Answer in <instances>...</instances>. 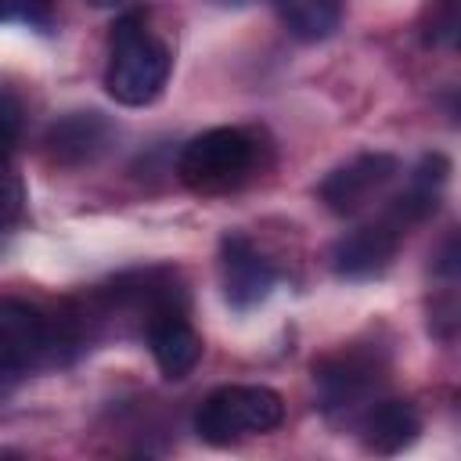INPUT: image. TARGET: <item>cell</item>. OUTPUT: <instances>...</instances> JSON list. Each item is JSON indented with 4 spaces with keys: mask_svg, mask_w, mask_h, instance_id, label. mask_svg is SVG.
Returning a JSON list of instances; mask_svg holds the SVG:
<instances>
[{
    "mask_svg": "<svg viewBox=\"0 0 461 461\" xmlns=\"http://www.w3.org/2000/svg\"><path fill=\"white\" fill-rule=\"evenodd\" d=\"M54 328L50 321L22 303V299H0V375H25L32 371L47 353H54Z\"/></svg>",
    "mask_w": 461,
    "mask_h": 461,
    "instance_id": "obj_6",
    "label": "cell"
},
{
    "mask_svg": "<svg viewBox=\"0 0 461 461\" xmlns=\"http://www.w3.org/2000/svg\"><path fill=\"white\" fill-rule=\"evenodd\" d=\"M274 11L288 36L303 43H321L339 29L342 0H274Z\"/></svg>",
    "mask_w": 461,
    "mask_h": 461,
    "instance_id": "obj_12",
    "label": "cell"
},
{
    "mask_svg": "<svg viewBox=\"0 0 461 461\" xmlns=\"http://www.w3.org/2000/svg\"><path fill=\"white\" fill-rule=\"evenodd\" d=\"M220 285H223V299L245 313L270 295L274 267L259 256V249L245 234H227L220 241Z\"/></svg>",
    "mask_w": 461,
    "mask_h": 461,
    "instance_id": "obj_7",
    "label": "cell"
},
{
    "mask_svg": "<svg viewBox=\"0 0 461 461\" xmlns=\"http://www.w3.org/2000/svg\"><path fill=\"white\" fill-rule=\"evenodd\" d=\"M86 4H94V7H112V4H119V0H86Z\"/></svg>",
    "mask_w": 461,
    "mask_h": 461,
    "instance_id": "obj_16",
    "label": "cell"
},
{
    "mask_svg": "<svg viewBox=\"0 0 461 461\" xmlns=\"http://www.w3.org/2000/svg\"><path fill=\"white\" fill-rule=\"evenodd\" d=\"M252 162H256V144L249 140V133L216 126L184 144L176 173L194 194H223L249 176Z\"/></svg>",
    "mask_w": 461,
    "mask_h": 461,
    "instance_id": "obj_3",
    "label": "cell"
},
{
    "mask_svg": "<svg viewBox=\"0 0 461 461\" xmlns=\"http://www.w3.org/2000/svg\"><path fill=\"white\" fill-rule=\"evenodd\" d=\"M4 166H7V155H0V169H4Z\"/></svg>",
    "mask_w": 461,
    "mask_h": 461,
    "instance_id": "obj_17",
    "label": "cell"
},
{
    "mask_svg": "<svg viewBox=\"0 0 461 461\" xmlns=\"http://www.w3.org/2000/svg\"><path fill=\"white\" fill-rule=\"evenodd\" d=\"M148 342L158 371L166 378H184L202 357V335L184 321L180 310H162L148 321Z\"/></svg>",
    "mask_w": 461,
    "mask_h": 461,
    "instance_id": "obj_10",
    "label": "cell"
},
{
    "mask_svg": "<svg viewBox=\"0 0 461 461\" xmlns=\"http://www.w3.org/2000/svg\"><path fill=\"white\" fill-rule=\"evenodd\" d=\"M22 115H25L22 101L11 90L0 86V155H7V158H11V151L22 137Z\"/></svg>",
    "mask_w": 461,
    "mask_h": 461,
    "instance_id": "obj_13",
    "label": "cell"
},
{
    "mask_svg": "<svg viewBox=\"0 0 461 461\" xmlns=\"http://www.w3.org/2000/svg\"><path fill=\"white\" fill-rule=\"evenodd\" d=\"M285 418V400L267 385H223L205 396L194 414V429L212 447H230L249 436L277 429Z\"/></svg>",
    "mask_w": 461,
    "mask_h": 461,
    "instance_id": "obj_2",
    "label": "cell"
},
{
    "mask_svg": "<svg viewBox=\"0 0 461 461\" xmlns=\"http://www.w3.org/2000/svg\"><path fill=\"white\" fill-rule=\"evenodd\" d=\"M400 173V162L385 151H364L357 158H349L346 166H339L335 173L324 176L321 184V202L335 212V216H357L360 209H367Z\"/></svg>",
    "mask_w": 461,
    "mask_h": 461,
    "instance_id": "obj_4",
    "label": "cell"
},
{
    "mask_svg": "<svg viewBox=\"0 0 461 461\" xmlns=\"http://www.w3.org/2000/svg\"><path fill=\"white\" fill-rule=\"evenodd\" d=\"M169 79V50L162 40L148 32L140 14H126L112 25V58L104 68L108 94L126 104L140 108L151 104Z\"/></svg>",
    "mask_w": 461,
    "mask_h": 461,
    "instance_id": "obj_1",
    "label": "cell"
},
{
    "mask_svg": "<svg viewBox=\"0 0 461 461\" xmlns=\"http://www.w3.org/2000/svg\"><path fill=\"white\" fill-rule=\"evenodd\" d=\"M25 209V187L18 176H4L0 180V230H7Z\"/></svg>",
    "mask_w": 461,
    "mask_h": 461,
    "instance_id": "obj_14",
    "label": "cell"
},
{
    "mask_svg": "<svg viewBox=\"0 0 461 461\" xmlns=\"http://www.w3.org/2000/svg\"><path fill=\"white\" fill-rule=\"evenodd\" d=\"M112 140V122L101 112H68L47 130V151L58 166H86Z\"/></svg>",
    "mask_w": 461,
    "mask_h": 461,
    "instance_id": "obj_9",
    "label": "cell"
},
{
    "mask_svg": "<svg viewBox=\"0 0 461 461\" xmlns=\"http://www.w3.org/2000/svg\"><path fill=\"white\" fill-rule=\"evenodd\" d=\"M429 40L443 43V47H454V40H457V0H439V14H432Z\"/></svg>",
    "mask_w": 461,
    "mask_h": 461,
    "instance_id": "obj_15",
    "label": "cell"
},
{
    "mask_svg": "<svg viewBox=\"0 0 461 461\" xmlns=\"http://www.w3.org/2000/svg\"><path fill=\"white\" fill-rule=\"evenodd\" d=\"M313 385H317L321 407L328 414L349 411L360 400H367L371 389L378 385V360L371 353H357V349L335 353L313 367Z\"/></svg>",
    "mask_w": 461,
    "mask_h": 461,
    "instance_id": "obj_8",
    "label": "cell"
},
{
    "mask_svg": "<svg viewBox=\"0 0 461 461\" xmlns=\"http://www.w3.org/2000/svg\"><path fill=\"white\" fill-rule=\"evenodd\" d=\"M403 234H407V227L385 209L375 223H364V227L342 234L331 245V256H328L331 259V270L339 277H349V281L375 277V274H382L393 263Z\"/></svg>",
    "mask_w": 461,
    "mask_h": 461,
    "instance_id": "obj_5",
    "label": "cell"
},
{
    "mask_svg": "<svg viewBox=\"0 0 461 461\" xmlns=\"http://www.w3.org/2000/svg\"><path fill=\"white\" fill-rule=\"evenodd\" d=\"M421 432V418L403 400H378L360 414V439L375 454H400Z\"/></svg>",
    "mask_w": 461,
    "mask_h": 461,
    "instance_id": "obj_11",
    "label": "cell"
}]
</instances>
